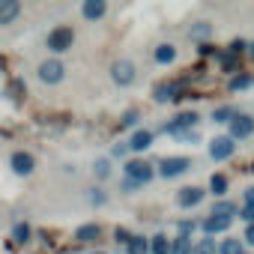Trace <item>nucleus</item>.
Here are the masks:
<instances>
[{"label": "nucleus", "mask_w": 254, "mask_h": 254, "mask_svg": "<svg viewBox=\"0 0 254 254\" xmlns=\"http://www.w3.org/2000/svg\"><path fill=\"white\" fill-rule=\"evenodd\" d=\"M72 42H75V33H72V27H54V30L48 33V48H51L54 54H63V51H69V48H72Z\"/></svg>", "instance_id": "nucleus-1"}, {"label": "nucleus", "mask_w": 254, "mask_h": 254, "mask_svg": "<svg viewBox=\"0 0 254 254\" xmlns=\"http://www.w3.org/2000/svg\"><path fill=\"white\" fill-rule=\"evenodd\" d=\"M189 168H191V162H189L186 156H171V159H162V162H159V174H162L165 180L180 177V174H186Z\"/></svg>", "instance_id": "nucleus-2"}, {"label": "nucleus", "mask_w": 254, "mask_h": 254, "mask_svg": "<svg viewBox=\"0 0 254 254\" xmlns=\"http://www.w3.org/2000/svg\"><path fill=\"white\" fill-rule=\"evenodd\" d=\"M111 78L120 84V87H129V84H135V66L129 63V60H117L114 66H111Z\"/></svg>", "instance_id": "nucleus-3"}, {"label": "nucleus", "mask_w": 254, "mask_h": 254, "mask_svg": "<svg viewBox=\"0 0 254 254\" xmlns=\"http://www.w3.org/2000/svg\"><path fill=\"white\" fill-rule=\"evenodd\" d=\"M126 180H135L138 186H144V183H150L153 180V165H147V162H129L126 165Z\"/></svg>", "instance_id": "nucleus-4"}, {"label": "nucleus", "mask_w": 254, "mask_h": 254, "mask_svg": "<svg viewBox=\"0 0 254 254\" xmlns=\"http://www.w3.org/2000/svg\"><path fill=\"white\" fill-rule=\"evenodd\" d=\"M254 132V120L248 117V114H236L233 120H230V138L233 141H242V138H248Z\"/></svg>", "instance_id": "nucleus-5"}, {"label": "nucleus", "mask_w": 254, "mask_h": 254, "mask_svg": "<svg viewBox=\"0 0 254 254\" xmlns=\"http://www.w3.org/2000/svg\"><path fill=\"white\" fill-rule=\"evenodd\" d=\"M63 63L60 60H45L42 66H39V81H45V84H57V81H63Z\"/></svg>", "instance_id": "nucleus-6"}, {"label": "nucleus", "mask_w": 254, "mask_h": 254, "mask_svg": "<svg viewBox=\"0 0 254 254\" xmlns=\"http://www.w3.org/2000/svg\"><path fill=\"white\" fill-rule=\"evenodd\" d=\"M233 150H236V144H233V138H230V135H227V138H215V141L209 144V156H212L215 162L230 159V156H233Z\"/></svg>", "instance_id": "nucleus-7"}, {"label": "nucleus", "mask_w": 254, "mask_h": 254, "mask_svg": "<svg viewBox=\"0 0 254 254\" xmlns=\"http://www.w3.org/2000/svg\"><path fill=\"white\" fill-rule=\"evenodd\" d=\"M197 120H200V117H197L194 111L180 114L174 123H168V126H165V132H168V135H177V132H183V129H191V126H197Z\"/></svg>", "instance_id": "nucleus-8"}, {"label": "nucleus", "mask_w": 254, "mask_h": 254, "mask_svg": "<svg viewBox=\"0 0 254 254\" xmlns=\"http://www.w3.org/2000/svg\"><path fill=\"white\" fill-rule=\"evenodd\" d=\"M33 168H36V162H33L30 153H12V171L15 174L27 177V174H33Z\"/></svg>", "instance_id": "nucleus-9"}, {"label": "nucleus", "mask_w": 254, "mask_h": 254, "mask_svg": "<svg viewBox=\"0 0 254 254\" xmlns=\"http://www.w3.org/2000/svg\"><path fill=\"white\" fill-rule=\"evenodd\" d=\"M18 12H21V3H18V0H0V24L15 21Z\"/></svg>", "instance_id": "nucleus-10"}, {"label": "nucleus", "mask_w": 254, "mask_h": 254, "mask_svg": "<svg viewBox=\"0 0 254 254\" xmlns=\"http://www.w3.org/2000/svg\"><path fill=\"white\" fill-rule=\"evenodd\" d=\"M203 200V189H180V194H177V203L180 206H197Z\"/></svg>", "instance_id": "nucleus-11"}, {"label": "nucleus", "mask_w": 254, "mask_h": 254, "mask_svg": "<svg viewBox=\"0 0 254 254\" xmlns=\"http://www.w3.org/2000/svg\"><path fill=\"white\" fill-rule=\"evenodd\" d=\"M147 147H153V132H147V129L135 132V135H132V141H129V150L141 153V150H147Z\"/></svg>", "instance_id": "nucleus-12"}, {"label": "nucleus", "mask_w": 254, "mask_h": 254, "mask_svg": "<svg viewBox=\"0 0 254 254\" xmlns=\"http://www.w3.org/2000/svg\"><path fill=\"white\" fill-rule=\"evenodd\" d=\"M105 15V0H84V18L96 21Z\"/></svg>", "instance_id": "nucleus-13"}, {"label": "nucleus", "mask_w": 254, "mask_h": 254, "mask_svg": "<svg viewBox=\"0 0 254 254\" xmlns=\"http://www.w3.org/2000/svg\"><path fill=\"white\" fill-rule=\"evenodd\" d=\"M230 227V218H218V215H209L206 221H203V230L212 236V233H224Z\"/></svg>", "instance_id": "nucleus-14"}, {"label": "nucleus", "mask_w": 254, "mask_h": 254, "mask_svg": "<svg viewBox=\"0 0 254 254\" xmlns=\"http://www.w3.org/2000/svg\"><path fill=\"white\" fill-rule=\"evenodd\" d=\"M75 239H78V242H93V239H99V224H81V227L75 230Z\"/></svg>", "instance_id": "nucleus-15"}, {"label": "nucleus", "mask_w": 254, "mask_h": 254, "mask_svg": "<svg viewBox=\"0 0 254 254\" xmlns=\"http://www.w3.org/2000/svg\"><path fill=\"white\" fill-rule=\"evenodd\" d=\"M212 215H218V218H233V215H236V203H230V200H218V203L212 206Z\"/></svg>", "instance_id": "nucleus-16"}, {"label": "nucleus", "mask_w": 254, "mask_h": 254, "mask_svg": "<svg viewBox=\"0 0 254 254\" xmlns=\"http://www.w3.org/2000/svg\"><path fill=\"white\" fill-rule=\"evenodd\" d=\"M171 99H180L174 84H168V87H165V84H162V87H156V102H159V105H162V102H171Z\"/></svg>", "instance_id": "nucleus-17"}, {"label": "nucleus", "mask_w": 254, "mask_h": 254, "mask_svg": "<svg viewBox=\"0 0 254 254\" xmlns=\"http://www.w3.org/2000/svg\"><path fill=\"white\" fill-rule=\"evenodd\" d=\"M150 251L153 254H171V242H168V236H153V242H150Z\"/></svg>", "instance_id": "nucleus-18"}, {"label": "nucleus", "mask_w": 254, "mask_h": 254, "mask_svg": "<svg viewBox=\"0 0 254 254\" xmlns=\"http://www.w3.org/2000/svg\"><path fill=\"white\" fill-rule=\"evenodd\" d=\"M126 248H129V254H150V242L141 239V236H132V242Z\"/></svg>", "instance_id": "nucleus-19"}, {"label": "nucleus", "mask_w": 254, "mask_h": 254, "mask_svg": "<svg viewBox=\"0 0 254 254\" xmlns=\"http://www.w3.org/2000/svg\"><path fill=\"white\" fill-rule=\"evenodd\" d=\"M177 57V48L174 45H159L156 48V63H171Z\"/></svg>", "instance_id": "nucleus-20"}, {"label": "nucleus", "mask_w": 254, "mask_h": 254, "mask_svg": "<svg viewBox=\"0 0 254 254\" xmlns=\"http://www.w3.org/2000/svg\"><path fill=\"white\" fill-rule=\"evenodd\" d=\"M233 117H236V111H233L230 105H224V108H215V111H212V120H215V123H230Z\"/></svg>", "instance_id": "nucleus-21"}, {"label": "nucleus", "mask_w": 254, "mask_h": 254, "mask_svg": "<svg viewBox=\"0 0 254 254\" xmlns=\"http://www.w3.org/2000/svg\"><path fill=\"white\" fill-rule=\"evenodd\" d=\"M191 239H183V236H177V242H171V254H191Z\"/></svg>", "instance_id": "nucleus-22"}, {"label": "nucleus", "mask_w": 254, "mask_h": 254, "mask_svg": "<svg viewBox=\"0 0 254 254\" xmlns=\"http://www.w3.org/2000/svg\"><path fill=\"white\" fill-rule=\"evenodd\" d=\"M218 254H242V245H239V239H224V242L218 245Z\"/></svg>", "instance_id": "nucleus-23"}, {"label": "nucleus", "mask_w": 254, "mask_h": 254, "mask_svg": "<svg viewBox=\"0 0 254 254\" xmlns=\"http://www.w3.org/2000/svg\"><path fill=\"white\" fill-rule=\"evenodd\" d=\"M191 254H218V248H215L212 239H200V242L191 248Z\"/></svg>", "instance_id": "nucleus-24"}, {"label": "nucleus", "mask_w": 254, "mask_h": 254, "mask_svg": "<svg viewBox=\"0 0 254 254\" xmlns=\"http://www.w3.org/2000/svg\"><path fill=\"white\" fill-rule=\"evenodd\" d=\"M209 189H212L215 194H224V191H227V177H221V174H212V180H209Z\"/></svg>", "instance_id": "nucleus-25"}, {"label": "nucleus", "mask_w": 254, "mask_h": 254, "mask_svg": "<svg viewBox=\"0 0 254 254\" xmlns=\"http://www.w3.org/2000/svg\"><path fill=\"white\" fill-rule=\"evenodd\" d=\"M12 236H15L18 245H24V242L30 239V227H27V224H15V227H12Z\"/></svg>", "instance_id": "nucleus-26"}, {"label": "nucleus", "mask_w": 254, "mask_h": 254, "mask_svg": "<svg viewBox=\"0 0 254 254\" xmlns=\"http://www.w3.org/2000/svg\"><path fill=\"white\" fill-rule=\"evenodd\" d=\"M251 84H254L251 75H236V78L230 81V90H245V87H251Z\"/></svg>", "instance_id": "nucleus-27"}, {"label": "nucleus", "mask_w": 254, "mask_h": 254, "mask_svg": "<svg viewBox=\"0 0 254 254\" xmlns=\"http://www.w3.org/2000/svg\"><path fill=\"white\" fill-rule=\"evenodd\" d=\"M177 230H180V236H183V239H191V233H194V221H180V224H177Z\"/></svg>", "instance_id": "nucleus-28"}, {"label": "nucleus", "mask_w": 254, "mask_h": 254, "mask_svg": "<svg viewBox=\"0 0 254 254\" xmlns=\"http://www.w3.org/2000/svg\"><path fill=\"white\" fill-rule=\"evenodd\" d=\"M114 239L123 242V245H129V242H132V233L126 230V227H117V230H114Z\"/></svg>", "instance_id": "nucleus-29"}, {"label": "nucleus", "mask_w": 254, "mask_h": 254, "mask_svg": "<svg viewBox=\"0 0 254 254\" xmlns=\"http://www.w3.org/2000/svg\"><path fill=\"white\" fill-rule=\"evenodd\" d=\"M105 200H108V194H105L102 189H93V191H90V203H96V206H102Z\"/></svg>", "instance_id": "nucleus-30"}, {"label": "nucleus", "mask_w": 254, "mask_h": 254, "mask_svg": "<svg viewBox=\"0 0 254 254\" xmlns=\"http://www.w3.org/2000/svg\"><path fill=\"white\" fill-rule=\"evenodd\" d=\"M96 174H99V177H108V174H111V165H108V159H99V162H96Z\"/></svg>", "instance_id": "nucleus-31"}, {"label": "nucleus", "mask_w": 254, "mask_h": 254, "mask_svg": "<svg viewBox=\"0 0 254 254\" xmlns=\"http://www.w3.org/2000/svg\"><path fill=\"white\" fill-rule=\"evenodd\" d=\"M239 218L248 221V224H254V206H242V209H239Z\"/></svg>", "instance_id": "nucleus-32"}, {"label": "nucleus", "mask_w": 254, "mask_h": 254, "mask_svg": "<svg viewBox=\"0 0 254 254\" xmlns=\"http://www.w3.org/2000/svg\"><path fill=\"white\" fill-rule=\"evenodd\" d=\"M123 126H138V111H126L123 114Z\"/></svg>", "instance_id": "nucleus-33"}, {"label": "nucleus", "mask_w": 254, "mask_h": 254, "mask_svg": "<svg viewBox=\"0 0 254 254\" xmlns=\"http://www.w3.org/2000/svg\"><path fill=\"white\" fill-rule=\"evenodd\" d=\"M191 36H194V39H203V36H209V27H206V24H197V27L191 30Z\"/></svg>", "instance_id": "nucleus-34"}, {"label": "nucleus", "mask_w": 254, "mask_h": 254, "mask_svg": "<svg viewBox=\"0 0 254 254\" xmlns=\"http://www.w3.org/2000/svg\"><path fill=\"white\" fill-rule=\"evenodd\" d=\"M245 206H254V186L245 189Z\"/></svg>", "instance_id": "nucleus-35"}, {"label": "nucleus", "mask_w": 254, "mask_h": 254, "mask_svg": "<svg viewBox=\"0 0 254 254\" xmlns=\"http://www.w3.org/2000/svg\"><path fill=\"white\" fill-rule=\"evenodd\" d=\"M242 239H245L248 245H254V224H248V227H245V236H242Z\"/></svg>", "instance_id": "nucleus-36"}, {"label": "nucleus", "mask_w": 254, "mask_h": 254, "mask_svg": "<svg viewBox=\"0 0 254 254\" xmlns=\"http://www.w3.org/2000/svg\"><path fill=\"white\" fill-rule=\"evenodd\" d=\"M135 189H138L135 180H123V191H135Z\"/></svg>", "instance_id": "nucleus-37"}, {"label": "nucleus", "mask_w": 254, "mask_h": 254, "mask_svg": "<svg viewBox=\"0 0 254 254\" xmlns=\"http://www.w3.org/2000/svg\"><path fill=\"white\" fill-rule=\"evenodd\" d=\"M126 153H129V144H117L114 147V156H126Z\"/></svg>", "instance_id": "nucleus-38"}, {"label": "nucleus", "mask_w": 254, "mask_h": 254, "mask_svg": "<svg viewBox=\"0 0 254 254\" xmlns=\"http://www.w3.org/2000/svg\"><path fill=\"white\" fill-rule=\"evenodd\" d=\"M251 57H254V42H251Z\"/></svg>", "instance_id": "nucleus-39"}, {"label": "nucleus", "mask_w": 254, "mask_h": 254, "mask_svg": "<svg viewBox=\"0 0 254 254\" xmlns=\"http://www.w3.org/2000/svg\"><path fill=\"white\" fill-rule=\"evenodd\" d=\"M96 254H102V251H96Z\"/></svg>", "instance_id": "nucleus-40"}, {"label": "nucleus", "mask_w": 254, "mask_h": 254, "mask_svg": "<svg viewBox=\"0 0 254 254\" xmlns=\"http://www.w3.org/2000/svg\"><path fill=\"white\" fill-rule=\"evenodd\" d=\"M242 254H245V251H242Z\"/></svg>", "instance_id": "nucleus-41"}, {"label": "nucleus", "mask_w": 254, "mask_h": 254, "mask_svg": "<svg viewBox=\"0 0 254 254\" xmlns=\"http://www.w3.org/2000/svg\"><path fill=\"white\" fill-rule=\"evenodd\" d=\"M251 171H254V168H251Z\"/></svg>", "instance_id": "nucleus-42"}]
</instances>
